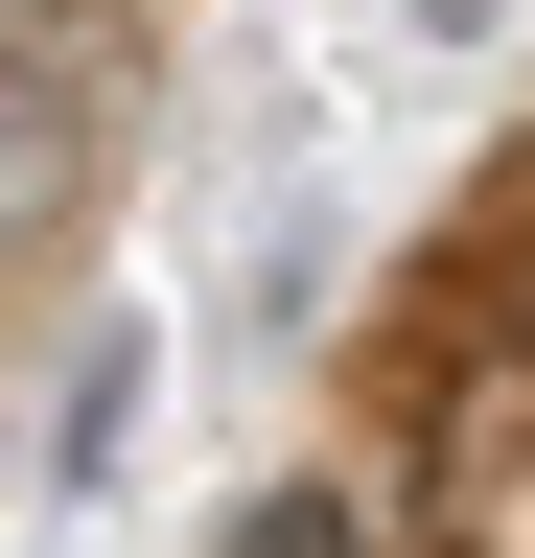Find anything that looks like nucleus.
Instances as JSON below:
<instances>
[{
  "mask_svg": "<svg viewBox=\"0 0 535 558\" xmlns=\"http://www.w3.org/2000/svg\"><path fill=\"white\" fill-rule=\"evenodd\" d=\"M94 140H117V0H0V256H47L94 209Z\"/></svg>",
  "mask_w": 535,
  "mask_h": 558,
  "instance_id": "obj_1",
  "label": "nucleus"
},
{
  "mask_svg": "<svg viewBox=\"0 0 535 558\" xmlns=\"http://www.w3.org/2000/svg\"><path fill=\"white\" fill-rule=\"evenodd\" d=\"M117 442H141V326H94V349H71V418H47V488H94Z\"/></svg>",
  "mask_w": 535,
  "mask_h": 558,
  "instance_id": "obj_2",
  "label": "nucleus"
},
{
  "mask_svg": "<svg viewBox=\"0 0 535 558\" xmlns=\"http://www.w3.org/2000/svg\"><path fill=\"white\" fill-rule=\"evenodd\" d=\"M210 558H350V488H256V512H210Z\"/></svg>",
  "mask_w": 535,
  "mask_h": 558,
  "instance_id": "obj_3",
  "label": "nucleus"
},
{
  "mask_svg": "<svg viewBox=\"0 0 535 558\" xmlns=\"http://www.w3.org/2000/svg\"><path fill=\"white\" fill-rule=\"evenodd\" d=\"M420 24H442V47H465V24H489V0H420Z\"/></svg>",
  "mask_w": 535,
  "mask_h": 558,
  "instance_id": "obj_4",
  "label": "nucleus"
}]
</instances>
